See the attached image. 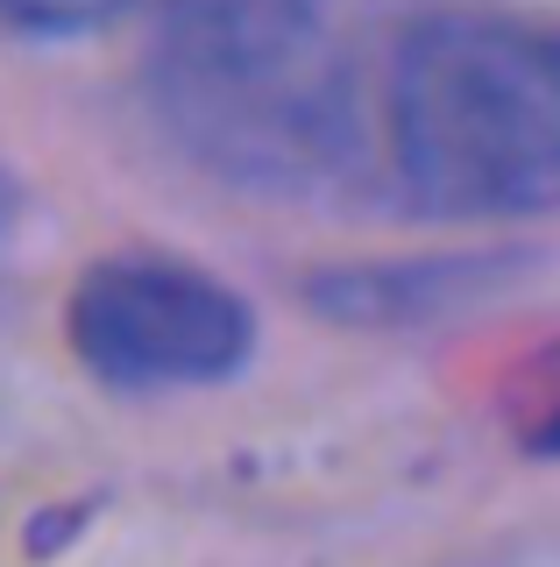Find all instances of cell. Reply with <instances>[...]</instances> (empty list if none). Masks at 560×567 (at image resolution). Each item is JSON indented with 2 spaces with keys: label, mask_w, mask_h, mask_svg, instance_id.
<instances>
[{
  "label": "cell",
  "mask_w": 560,
  "mask_h": 567,
  "mask_svg": "<svg viewBox=\"0 0 560 567\" xmlns=\"http://www.w3.org/2000/svg\"><path fill=\"white\" fill-rule=\"evenodd\" d=\"M504 425L518 447H532L539 461H560V333L539 341L525 362L504 377Z\"/></svg>",
  "instance_id": "cell-4"
},
{
  "label": "cell",
  "mask_w": 560,
  "mask_h": 567,
  "mask_svg": "<svg viewBox=\"0 0 560 567\" xmlns=\"http://www.w3.org/2000/svg\"><path fill=\"white\" fill-rule=\"evenodd\" d=\"M121 8H135V0H0V22L29 35H79V29L114 22Z\"/></svg>",
  "instance_id": "cell-5"
},
{
  "label": "cell",
  "mask_w": 560,
  "mask_h": 567,
  "mask_svg": "<svg viewBox=\"0 0 560 567\" xmlns=\"http://www.w3.org/2000/svg\"><path fill=\"white\" fill-rule=\"evenodd\" d=\"M383 150L426 213H560V22L426 14L383 71Z\"/></svg>",
  "instance_id": "cell-1"
},
{
  "label": "cell",
  "mask_w": 560,
  "mask_h": 567,
  "mask_svg": "<svg viewBox=\"0 0 560 567\" xmlns=\"http://www.w3.org/2000/svg\"><path fill=\"white\" fill-rule=\"evenodd\" d=\"M72 354L114 390L227 383L256 348V319L214 270L178 256H114L79 277L64 306Z\"/></svg>",
  "instance_id": "cell-2"
},
{
  "label": "cell",
  "mask_w": 560,
  "mask_h": 567,
  "mask_svg": "<svg viewBox=\"0 0 560 567\" xmlns=\"http://www.w3.org/2000/svg\"><path fill=\"white\" fill-rule=\"evenodd\" d=\"M8 213H14V171H8V156H0V227H8Z\"/></svg>",
  "instance_id": "cell-6"
},
{
  "label": "cell",
  "mask_w": 560,
  "mask_h": 567,
  "mask_svg": "<svg viewBox=\"0 0 560 567\" xmlns=\"http://www.w3.org/2000/svg\"><path fill=\"white\" fill-rule=\"evenodd\" d=\"M164 22V71H235L320 50L326 0H149Z\"/></svg>",
  "instance_id": "cell-3"
}]
</instances>
